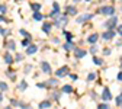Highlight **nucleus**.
Instances as JSON below:
<instances>
[{
	"label": "nucleus",
	"mask_w": 122,
	"mask_h": 109,
	"mask_svg": "<svg viewBox=\"0 0 122 109\" xmlns=\"http://www.w3.org/2000/svg\"><path fill=\"white\" fill-rule=\"evenodd\" d=\"M68 22V19H67V15H57L55 16V21H54V25L55 26H64L66 23Z\"/></svg>",
	"instance_id": "obj_1"
},
{
	"label": "nucleus",
	"mask_w": 122,
	"mask_h": 109,
	"mask_svg": "<svg viewBox=\"0 0 122 109\" xmlns=\"http://www.w3.org/2000/svg\"><path fill=\"white\" fill-rule=\"evenodd\" d=\"M99 13H102V15H113L115 13V7L113 6H103V7H100V10H99Z\"/></svg>",
	"instance_id": "obj_2"
},
{
	"label": "nucleus",
	"mask_w": 122,
	"mask_h": 109,
	"mask_svg": "<svg viewBox=\"0 0 122 109\" xmlns=\"http://www.w3.org/2000/svg\"><path fill=\"white\" fill-rule=\"evenodd\" d=\"M92 18H93V15H90V13H86V15H80V16L77 18V23H84V22L90 21Z\"/></svg>",
	"instance_id": "obj_3"
},
{
	"label": "nucleus",
	"mask_w": 122,
	"mask_h": 109,
	"mask_svg": "<svg viewBox=\"0 0 122 109\" xmlns=\"http://www.w3.org/2000/svg\"><path fill=\"white\" fill-rule=\"evenodd\" d=\"M67 74H68V67H67V66L61 67V68H58V70L55 71V76H57V77H64V76H67Z\"/></svg>",
	"instance_id": "obj_4"
},
{
	"label": "nucleus",
	"mask_w": 122,
	"mask_h": 109,
	"mask_svg": "<svg viewBox=\"0 0 122 109\" xmlns=\"http://www.w3.org/2000/svg\"><path fill=\"white\" fill-rule=\"evenodd\" d=\"M116 22H118V18L116 16H113L112 19H109L108 22H105V26L108 28V29H113L115 28V25H116Z\"/></svg>",
	"instance_id": "obj_5"
},
{
	"label": "nucleus",
	"mask_w": 122,
	"mask_h": 109,
	"mask_svg": "<svg viewBox=\"0 0 122 109\" xmlns=\"http://www.w3.org/2000/svg\"><path fill=\"white\" fill-rule=\"evenodd\" d=\"M115 36V31H112V29H109V31H106V32H103V35H102V38L103 39H106V41H109V39H112Z\"/></svg>",
	"instance_id": "obj_6"
},
{
	"label": "nucleus",
	"mask_w": 122,
	"mask_h": 109,
	"mask_svg": "<svg viewBox=\"0 0 122 109\" xmlns=\"http://www.w3.org/2000/svg\"><path fill=\"white\" fill-rule=\"evenodd\" d=\"M102 99H103V100H111V99H112V95H111V92H109V89H108V87H105V89H103Z\"/></svg>",
	"instance_id": "obj_7"
},
{
	"label": "nucleus",
	"mask_w": 122,
	"mask_h": 109,
	"mask_svg": "<svg viewBox=\"0 0 122 109\" xmlns=\"http://www.w3.org/2000/svg\"><path fill=\"white\" fill-rule=\"evenodd\" d=\"M41 67H42V71H44V73H47V74L51 73V66L47 63V61H44V63L41 64Z\"/></svg>",
	"instance_id": "obj_8"
},
{
	"label": "nucleus",
	"mask_w": 122,
	"mask_h": 109,
	"mask_svg": "<svg viewBox=\"0 0 122 109\" xmlns=\"http://www.w3.org/2000/svg\"><path fill=\"white\" fill-rule=\"evenodd\" d=\"M36 51H38V47H36V45H29L28 50H26V54H28V55H32V54H35Z\"/></svg>",
	"instance_id": "obj_9"
},
{
	"label": "nucleus",
	"mask_w": 122,
	"mask_h": 109,
	"mask_svg": "<svg viewBox=\"0 0 122 109\" xmlns=\"http://www.w3.org/2000/svg\"><path fill=\"white\" fill-rule=\"evenodd\" d=\"M67 15H71V16L77 15V9H76L74 6H67Z\"/></svg>",
	"instance_id": "obj_10"
},
{
	"label": "nucleus",
	"mask_w": 122,
	"mask_h": 109,
	"mask_svg": "<svg viewBox=\"0 0 122 109\" xmlns=\"http://www.w3.org/2000/svg\"><path fill=\"white\" fill-rule=\"evenodd\" d=\"M51 28H52L51 23H44V25H42V31H44L45 34H50V32H51Z\"/></svg>",
	"instance_id": "obj_11"
},
{
	"label": "nucleus",
	"mask_w": 122,
	"mask_h": 109,
	"mask_svg": "<svg viewBox=\"0 0 122 109\" xmlns=\"http://www.w3.org/2000/svg\"><path fill=\"white\" fill-rule=\"evenodd\" d=\"M97 38H99V36H97V34H92V35L87 38V41H89L90 44H95V42L97 41Z\"/></svg>",
	"instance_id": "obj_12"
},
{
	"label": "nucleus",
	"mask_w": 122,
	"mask_h": 109,
	"mask_svg": "<svg viewBox=\"0 0 122 109\" xmlns=\"http://www.w3.org/2000/svg\"><path fill=\"white\" fill-rule=\"evenodd\" d=\"M47 84H48V87H55L58 84V82H57V79H50V80H47Z\"/></svg>",
	"instance_id": "obj_13"
},
{
	"label": "nucleus",
	"mask_w": 122,
	"mask_h": 109,
	"mask_svg": "<svg viewBox=\"0 0 122 109\" xmlns=\"http://www.w3.org/2000/svg\"><path fill=\"white\" fill-rule=\"evenodd\" d=\"M84 55H86V51L84 50H79V48L76 50V57H77V58H83Z\"/></svg>",
	"instance_id": "obj_14"
},
{
	"label": "nucleus",
	"mask_w": 122,
	"mask_h": 109,
	"mask_svg": "<svg viewBox=\"0 0 122 109\" xmlns=\"http://www.w3.org/2000/svg\"><path fill=\"white\" fill-rule=\"evenodd\" d=\"M64 50H66V51H70V50H74V44H71L70 41H67V44H64Z\"/></svg>",
	"instance_id": "obj_15"
},
{
	"label": "nucleus",
	"mask_w": 122,
	"mask_h": 109,
	"mask_svg": "<svg viewBox=\"0 0 122 109\" xmlns=\"http://www.w3.org/2000/svg\"><path fill=\"white\" fill-rule=\"evenodd\" d=\"M71 92H73V87H71L70 84L63 86V93H71Z\"/></svg>",
	"instance_id": "obj_16"
},
{
	"label": "nucleus",
	"mask_w": 122,
	"mask_h": 109,
	"mask_svg": "<svg viewBox=\"0 0 122 109\" xmlns=\"http://www.w3.org/2000/svg\"><path fill=\"white\" fill-rule=\"evenodd\" d=\"M42 18H44V16L39 13V10H38V12H34V19H35V21H42Z\"/></svg>",
	"instance_id": "obj_17"
},
{
	"label": "nucleus",
	"mask_w": 122,
	"mask_h": 109,
	"mask_svg": "<svg viewBox=\"0 0 122 109\" xmlns=\"http://www.w3.org/2000/svg\"><path fill=\"white\" fill-rule=\"evenodd\" d=\"M39 108H41V109H44V108H51V103H50L48 100L41 102V103H39Z\"/></svg>",
	"instance_id": "obj_18"
},
{
	"label": "nucleus",
	"mask_w": 122,
	"mask_h": 109,
	"mask_svg": "<svg viewBox=\"0 0 122 109\" xmlns=\"http://www.w3.org/2000/svg\"><path fill=\"white\" fill-rule=\"evenodd\" d=\"M5 61H6L7 64H12V63H13V58H12V55H10V54H6V55H5Z\"/></svg>",
	"instance_id": "obj_19"
},
{
	"label": "nucleus",
	"mask_w": 122,
	"mask_h": 109,
	"mask_svg": "<svg viewBox=\"0 0 122 109\" xmlns=\"http://www.w3.org/2000/svg\"><path fill=\"white\" fill-rule=\"evenodd\" d=\"M30 7H32L34 12H38V10L41 9V5H39V3H32V5H30Z\"/></svg>",
	"instance_id": "obj_20"
},
{
	"label": "nucleus",
	"mask_w": 122,
	"mask_h": 109,
	"mask_svg": "<svg viewBox=\"0 0 122 109\" xmlns=\"http://www.w3.org/2000/svg\"><path fill=\"white\" fill-rule=\"evenodd\" d=\"M7 10V6L6 5H0V15H5Z\"/></svg>",
	"instance_id": "obj_21"
},
{
	"label": "nucleus",
	"mask_w": 122,
	"mask_h": 109,
	"mask_svg": "<svg viewBox=\"0 0 122 109\" xmlns=\"http://www.w3.org/2000/svg\"><path fill=\"white\" fill-rule=\"evenodd\" d=\"M20 35H22V36H25V38H30V34H29V32H26L25 29H20Z\"/></svg>",
	"instance_id": "obj_22"
},
{
	"label": "nucleus",
	"mask_w": 122,
	"mask_h": 109,
	"mask_svg": "<svg viewBox=\"0 0 122 109\" xmlns=\"http://www.w3.org/2000/svg\"><path fill=\"white\" fill-rule=\"evenodd\" d=\"M96 79V74L95 73H90L89 76H87V82H92V80H95Z\"/></svg>",
	"instance_id": "obj_23"
},
{
	"label": "nucleus",
	"mask_w": 122,
	"mask_h": 109,
	"mask_svg": "<svg viewBox=\"0 0 122 109\" xmlns=\"http://www.w3.org/2000/svg\"><path fill=\"white\" fill-rule=\"evenodd\" d=\"M64 36H66L67 41H71V38H73V35H71L70 32H67V31H64Z\"/></svg>",
	"instance_id": "obj_24"
},
{
	"label": "nucleus",
	"mask_w": 122,
	"mask_h": 109,
	"mask_svg": "<svg viewBox=\"0 0 122 109\" xmlns=\"http://www.w3.org/2000/svg\"><path fill=\"white\" fill-rule=\"evenodd\" d=\"M115 102H116V105H119V106L122 105V93H121V95H119L116 99H115Z\"/></svg>",
	"instance_id": "obj_25"
},
{
	"label": "nucleus",
	"mask_w": 122,
	"mask_h": 109,
	"mask_svg": "<svg viewBox=\"0 0 122 109\" xmlns=\"http://www.w3.org/2000/svg\"><path fill=\"white\" fill-rule=\"evenodd\" d=\"M7 48H9V50H12V51H13L15 48H16V47H15V41H10V42H9V45H7Z\"/></svg>",
	"instance_id": "obj_26"
},
{
	"label": "nucleus",
	"mask_w": 122,
	"mask_h": 109,
	"mask_svg": "<svg viewBox=\"0 0 122 109\" xmlns=\"http://www.w3.org/2000/svg\"><path fill=\"white\" fill-rule=\"evenodd\" d=\"M93 61H95V64H97V66H100V64H103V61H102L100 58H97V57H95V58H93Z\"/></svg>",
	"instance_id": "obj_27"
},
{
	"label": "nucleus",
	"mask_w": 122,
	"mask_h": 109,
	"mask_svg": "<svg viewBox=\"0 0 122 109\" xmlns=\"http://www.w3.org/2000/svg\"><path fill=\"white\" fill-rule=\"evenodd\" d=\"M29 41H30V38L23 39V41H22V47H28V45H29Z\"/></svg>",
	"instance_id": "obj_28"
},
{
	"label": "nucleus",
	"mask_w": 122,
	"mask_h": 109,
	"mask_svg": "<svg viewBox=\"0 0 122 109\" xmlns=\"http://www.w3.org/2000/svg\"><path fill=\"white\" fill-rule=\"evenodd\" d=\"M26 87H28V84H26V82H22V83L19 84V89H20V90H25Z\"/></svg>",
	"instance_id": "obj_29"
},
{
	"label": "nucleus",
	"mask_w": 122,
	"mask_h": 109,
	"mask_svg": "<svg viewBox=\"0 0 122 109\" xmlns=\"http://www.w3.org/2000/svg\"><path fill=\"white\" fill-rule=\"evenodd\" d=\"M0 89H2V90H6V89H7V84H6L5 82H0Z\"/></svg>",
	"instance_id": "obj_30"
},
{
	"label": "nucleus",
	"mask_w": 122,
	"mask_h": 109,
	"mask_svg": "<svg viewBox=\"0 0 122 109\" xmlns=\"http://www.w3.org/2000/svg\"><path fill=\"white\" fill-rule=\"evenodd\" d=\"M97 108H99V109H108V108H109V105L102 103V105H97Z\"/></svg>",
	"instance_id": "obj_31"
},
{
	"label": "nucleus",
	"mask_w": 122,
	"mask_h": 109,
	"mask_svg": "<svg viewBox=\"0 0 122 109\" xmlns=\"http://www.w3.org/2000/svg\"><path fill=\"white\" fill-rule=\"evenodd\" d=\"M36 86H38V87H41V89H44V87L47 89V87H48V84H47V83H38Z\"/></svg>",
	"instance_id": "obj_32"
},
{
	"label": "nucleus",
	"mask_w": 122,
	"mask_h": 109,
	"mask_svg": "<svg viewBox=\"0 0 122 109\" xmlns=\"http://www.w3.org/2000/svg\"><path fill=\"white\" fill-rule=\"evenodd\" d=\"M52 7H54V10L60 12V6H58V3H52Z\"/></svg>",
	"instance_id": "obj_33"
},
{
	"label": "nucleus",
	"mask_w": 122,
	"mask_h": 109,
	"mask_svg": "<svg viewBox=\"0 0 122 109\" xmlns=\"http://www.w3.org/2000/svg\"><path fill=\"white\" fill-rule=\"evenodd\" d=\"M16 106H19V108H29V106H28L26 103H22V102H19V103H18Z\"/></svg>",
	"instance_id": "obj_34"
},
{
	"label": "nucleus",
	"mask_w": 122,
	"mask_h": 109,
	"mask_svg": "<svg viewBox=\"0 0 122 109\" xmlns=\"http://www.w3.org/2000/svg\"><path fill=\"white\" fill-rule=\"evenodd\" d=\"M22 54H16V58H15V60H16V61H22Z\"/></svg>",
	"instance_id": "obj_35"
},
{
	"label": "nucleus",
	"mask_w": 122,
	"mask_h": 109,
	"mask_svg": "<svg viewBox=\"0 0 122 109\" xmlns=\"http://www.w3.org/2000/svg\"><path fill=\"white\" fill-rule=\"evenodd\" d=\"M9 32H10L9 29H3V32H2V34H3V36H7V35H9Z\"/></svg>",
	"instance_id": "obj_36"
},
{
	"label": "nucleus",
	"mask_w": 122,
	"mask_h": 109,
	"mask_svg": "<svg viewBox=\"0 0 122 109\" xmlns=\"http://www.w3.org/2000/svg\"><path fill=\"white\" fill-rule=\"evenodd\" d=\"M52 98H54V99H57V100H58V99H60V98H61V95H60V93H54V95H52Z\"/></svg>",
	"instance_id": "obj_37"
},
{
	"label": "nucleus",
	"mask_w": 122,
	"mask_h": 109,
	"mask_svg": "<svg viewBox=\"0 0 122 109\" xmlns=\"http://www.w3.org/2000/svg\"><path fill=\"white\" fill-rule=\"evenodd\" d=\"M118 35H121V36H122V25H119V26H118Z\"/></svg>",
	"instance_id": "obj_38"
},
{
	"label": "nucleus",
	"mask_w": 122,
	"mask_h": 109,
	"mask_svg": "<svg viewBox=\"0 0 122 109\" xmlns=\"http://www.w3.org/2000/svg\"><path fill=\"white\" fill-rule=\"evenodd\" d=\"M116 79H118L119 82H122V71H119V73H118V77H116Z\"/></svg>",
	"instance_id": "obj_39"
},
{
	"label": "nucleus",
	"mask_w": 122,
	"mask_h": 109,
	"mask_svg": "<svg viewBox=\"0 0 122 109\" xmlns=\"http://www.w3.org/2000/svg\"><path fill=\"white\" fill-rule=\"evenodd\" d=\"M96 51H97V48H96V47H93V48H92V50H90V52H92V54H95Z\"/></svg>",
	"instance_id": "obj_40"
},
{
	"label": "nucleus",
	"mask_w": 122,
	"mask_h": 109,
	"mask_svg": "<svg viewBox=\"0 0 122 109\" xmlns=\"http://www.w3.org/2000/svg\"><path fill=\"white\" fill-rule=\"evenodd\" d=\"M29 71H30V66H28V67H26V70H25V73H29Z\"/></svg>",
	"instance_id": "obj_41"
},
{
	"label": "nucleus",
	"mask_w": 122,
	"mask_h": 109,
	"mask_svg": "<svg viewBox=\"0 0 122 109\" xmlns=\"http://www.w3.org/2000/svg\"><path fill=\"white\" fill-rule=\"evenodd\" d=\"M3 100V95H2V93H0V102H2Z\"/></svg>",
	"instance_id": "obj_42"
},
{
	"label": "nucleus",
	"mask_w": 122,
	"mask_h": 109,
	"mask_svg": "<svg viewBox=\"0 0 122 109\" xmlns=\"http://www.w3.org/2000/svg\"><path fill=\"white\" fill-rule=\"evenodd\" d=\"M3 21H5V18H3V16H0V22H3Z\"/></svg>",
	"instance_id": "obj_43"
},
{
	"label": "nucleus",
	"mask_w": 122,
	"mask_h": 109,
	"mask_svg": "<svg viewBox=\"0 0 122 109\" xmlns=\"http://www.w3.org/2000/svg\"><path fill=\"white\" fill-rule=\"evenodd\" d=\"M2 32H3V29H2V28H0V34H2Z\"/></svg>",
	"instance_id": "obj_44"
},
{
	"label": "nucleus",
	"mask_w": 122,
	"mask_h": 109,
	"mask_svg": "<svg viewBox=\"0 0 122 109\" xmlns=\"http://www.w3.org/2000/svg\"><path fill=\"white\" fill-rule=\"evenodd\" d=\"M16 2H22V0H16Z\"/></svg>",
	"instance_id": "obj_45"
},
{
	"label": "nucleus",
	"mask_w": 122,
	"mask_h": 109,
	"mask_svg": "<svg viewBox=\"0 0 122 109\" xmlns=\"http://www.w3.org/2000/svg\"><path fill=\"white\" fill-rule=\"evenodd\" d=\"M86 2H92V0H86Z\"/></svg>",
	"instance_id": "obj_46"
},
{
	"label": "nucleus",
	"mask_w": 122,
	"mask_h": 109,
	"mask_svg": "<svg viewBox=\"0 0 122 109\" xmlns=\"http://www.w3.org/2000/svg\"><path fill=\"white\" fill-rule=\"evenodd\" d=\"M112 2H115V0H112Z\"/></svg>",
	"instance_id": "obj_47"
},
{
	"label": "nucleus",
	"mask_w": 122,
	"mask_h": 109,
	"mask_svg": "<svg viewBox=\"0 0 122 109\" xmlns=\"http://www.w3.org/2000/svg\"><path fill=\"white\" fill-rule=\"evenodd\" d=\"M121 68H122V66H121Z\"/></svg>",
	"instance_id": "obj_48"
}]
</instances>
